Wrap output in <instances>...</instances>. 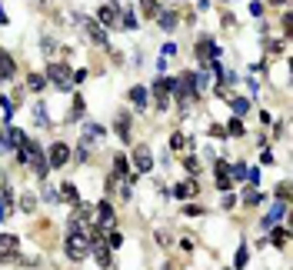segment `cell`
<instances>
[{
  "instance_id": "obj_1",
  "label": "cell",
  "mask_w": 293,
  "mask_h": 270,
  "mask_svg": "<svg viewBox=\"0 0 293 270\" xmlns=\"http://www.w3.org/2000/svg\"><path fill=\"white\" fill-rule=\"evenodd\" d=\"M17 160H20V164H30L37 177H47V174H50L47 157H44V150H40V147H37L33 140H24L20 147H17Z\"/></svg>"
},
{
  "instance_id": "obj_2",
  "label": "cell",
  "mask_w": 293,
  "mask_h": 270,
  "mask_svg": "<svg viewBox=\"0 0 293 270\" xmlns=\"http://www.w3.org/2000/svg\"><path fill=\"white\" fill-rule=\"evenodd\" d=\"M44 77H47L57 90H73V70H70L67 60H50V67H47Z\"/></svg>"
},
{
  "instance_id": "obj_3",
  "label": "cell",
  "mask_w": 293,
  "mask_h": 270,
  "mask_svg": "<svg viewBox=\"0 0 293 270\" xmlns=\"http://www.w3.org/2000/svg\"><path fill=\"white\" fill-rule=\"evenodd\" d=\"M90 254V240L83 230H70V237H67V257L70 260H83V257Z\"/></svg>"
},
{
  "instance_id": "obj_4",
  "label": "cell",
  "mask_w": 293,
  "mask_h": 270,
  "mask_svg": "<svg viewBox=\"0 0 293 270\" xmlns=\"http://www.w3.org/2000/svg\"><path fill=\"white\" fill-rule=\"evenodd\" d=\"M193 54H197L200 64H214L217 57H220V47H217V40H214V37H200V40H197V47H193Z\"/></svg>"
},
{
  "instance_id": "obj_5",
  "label": "cell",
  "mask_w": 293,
  "mask_h": 270,
  "mask_svg": "<svg viewBox=\"0 0 293 270\" xmlns=\"http://www.w3.org/2000/svg\"><path fill=\"white\" fill-rule=\"evenodd\" d=\"M117 20H120V4L117 0H107V4H103L100 10H97V24L103 27V30H107V27H117Z\"/></svg>"
},
{
  "instance_id": "obj_6",
  "label": "cell",
  "mask_w": 293,
  "mask_h": 270,
  "mask_svg": "<svg viewBox=\"0 0 293 270\" xmlns=\"http://www.w3.org/2000/svg\"><path fill=\"white\" fill-rule=\"evenodd\" d=\"M134 167H137V174H150L153 170V153H150V147L147 143H137L134 147Z\"/></svg>"
},
{
  "instance_id": "obj_7",
  "label": "cell",
  "mask_w": 293,
  "mask_h": 270,
  "mask_svg": "<svg viewBox=\"0 0 293 270\" xmlns=\"http://www.w3.org/2000/svg\"><path fill=\"white\" fill-rule=\"evenodd\" d=\"M80 27H83V33H87L90 44H100V47H107V30L97 24L94 17H80Z\"/></svg>"
},
{
  "instance_id": "obj_8",
  "label": "cell",
  "mask_w": 293,
  "mask_h": 270,
  "mask_svg": "<svg viewBox=\"0 0 293 270\" xmlns=\"http://www.w3.org/2000/svg\"><path fill=\"white\" fill-rule=\"evenodd\" d=\"M67 160H70V147H67L64 140H57L54 147H50V153H47V164L50 167H64Z\"/></svg>"
},
{
  "instance_id": "obj_9",
  "label": "cell",
  "mask_w": 293,
  "mask_h": 270,
  "mask_svg": "<svg viewBox=\"0 0 293 270\" xmlns=\"http://www.w3.org/2000/svg\"><path fill=\"white\" fill-rule=\"evenodd\" d=\"M214 180H217L220 190H230V187H233V177H230V164H227V160H217V164H214Z\"/></svg>"
},
{
  "instance_id": "obj_10",
  "label": "cell",
  "mask_w": 293,
  "mask_h": 270,
  "mask_svg": "<svg viewBox=\"0 0 293 270\" xmlns=\"http://www.w3.org/2000/svg\"><path fill=\"white\" fill-rule=\"evenodd\" d=\"M97 223H100L103 230H110L113 223H117V214H113L110 200H100V204H97Z\"/></svg>"
},
{
  "instance_id": "obj_11",
  "label": "cell",
  "mask_w": 293,
  "mask_h": 270,
  "mask_svg": "<svg viewBox=\"0 0 293 270\" xmlns=\"http://www.w3.org/2000/svg\"><path fill=\"white\" fill-rule=\"evenodd\" d=\"M14 257H17V237L0 234V260H14Z\"/></svg>"
},
{
  "instance_id": "obj_12",
  "label": "cell",
  "mask_w": 293,
  "mask_h": 270,
  "mask_svg": "<svg viewBox=\"0 0 293 270\" xmlns=\"http://www.w3.org/2000/svg\"><path fill=\"white\" fill-rule=\"evenodd\" d=\"M17 73V64H14V57L7 54V50H0V80H10Z\"/></svg>"
},
{
  "instance_id": "obj_13",
  "label": "cell",
  "mask_w": 293,
  "mask_h": 270,
  "mask_svg": "<svg viewBox=\"0 0 293 270\" xmlns=\"http://www.w3.org/2000/svg\"><path fill=\"white\" fill-rule=\"evenodd\" d=\"M10 210H14V194H10V187H4L0 190V220H7Z\"/></svg>"
},
{
  "instance_id": "obj_14",
  "label": "cell",
  "mask_w": 293,
  "mask_h": 270,
  "mask_svg": "<svg viewBox=\"0 0 293 270\" xmlns=\"http://www.w3.org/2000/svg\"><path fill=\"white\" fill-rule=\"evenodd\" d=\"M283 214H286V207H283V204H277V207H273V210H270V214L260 220V227H263V230H270V227H277V220H280Z\"/></svg>"
},
{
  "instance_id": "obj_15",
  "label": "cell",
  "mask_w": 293,
  "mask_h": 270,
  "mask_svg": "<svg viewBox=\"0 0 293 270\" xmlns=\"http://www.w3.org/2000/svg\"><path fill=\"white\" fill-rule=\"evenodd\" d=\"M174 197H180V200H193V197H197V183H193V180H183V183H177Z\"/></svg>"
},
{
  "instance_id": "obj_16",
  "label": "cell",
  "mask_w": 293,
  "mask_h": 270,
  "mask_svg": "<svg viewBox=\"0 0 293 270\" xmlns=\"http://www.w3.org/2000/svg\"><path fill=\"white\" fill-rule=\"evenodd\" d=\"M24 140H27V134L20 127H10L7 134H4V147H20Z\"/></svg>"
},
{
  "instance_id": "obj_17",
  "label": "cell",
  "mask_w": 293,
  "mask_h": 270,
  "mask_svg": "<svg viewBox=\"0 0 293 270\" xmlns=\"http://www.w3.org/2000/svg\"><path fill=\"white\" fill-rule=\"evenodd\" d=\"M117 134H120V140H130V113L127 110L117 113Z\"/></svg>"
},
{
  "instance_id": "obj_18",
  "label": "cell",
  "mask_w": 293,
  "mask_h": 270,
  "mask_svg": "<svg viewBox=\"0 0 293 270\" xmlns=\"http://www.w3.org/2000/svg\"><path fill=\"white\" fill-rule=\"evenodd\" d=\"M230 107H233V113H237L240 120L250 113V100H246V97H230Z\"/></svg>"
},
{
  "instance_id": "obj_19",
  "label": "cell",
  "mask_w": 293,
  "mask_h": 270,
  "mask_svg": "<svg viewBox=\"0 0 293 270\" xmlns=\"http://www.w3.org/2000/svg\"><path fill=\"white\" fill-rule=\"evenodd\" d=\"M270 240H273V247H286V244H290V230H283V227H270Z\"/></svg>"
},
{
  "instance_id": "obj_20",
  "label": "cell",
  "mask_w": 293,
  "mask_h": 270,
  "mask_svg": "<svg viewBox=\"0 0 293 270\" xmlns=\"http://www.w3.org/2000/svg\"><path fill=\"white\" fill-rule=\"evenodd\" d=\"M157 24L163 27L166 33H170V30L177 27V14H174V10H163V14H157Z\"/></svg>"
},
{
  "instance_id": "obj_21",
  "label": "cell",
  "mask_w": 293,
  "mask_h": 270,
  "mask_svg": "<svg viewBox=\"0 0 293 270\" xmlns=\"http://www.w3.org/2000/svg\"><path fill=\"white\" fill-rule=\"evenodd\" d=\"M83 113H87V100L77 94V97H73V107H70V117H67V120H80Z\"/></svg>"
},
{
  "instance_id": "obj_22",
  "label": "cell",
  "mask_w": 293,
  "mask_h": 270,
  "mask_svg": "<svg viewBox=\"0 0 293 270\" xmlns=\"http://www.w3.org/2000/svg\"><path fill=\"white\" fill-rule=\"evenodd\" d=\"M27 87H30L33 94H40V90H47V77H44V73H30V77H27Z\"/></svg>"
},
{
  "instance_id": "obj_23",
  "label": "cell",
  "mask_w": 293,
  "mask_h": 270,
  "mask_svg": "<svg viewBox=\"0 0 293 270\" xmlns=\"http://www.w3.org/2000/svg\"><path fill=\"white\" fill-rule=\"evenodd\" d=\"M127 174H130L127 157H123V153H117V157H113V177H127Z\"/></svg>"
},
{
  "instance_id": "obj_24",
  "label": "cell",
  "mask_w": 293,
  "mask_h": 270,
  "mask_svg": "<svg viewBox=\"0 0 293 270\" xmlns=\"http://www.w3.org/2000/svg\"><path fill=\"white\" fill-rule=\"evenodd\" d=\"M60 200H67V204H80L77 187H73V183H64V187H60Z\"/></svg>"
},
{
  "instance_id": "obj_25",
  "label": "cell",
  "mask_w": 293,
  "mask_h": 270,
  "mask_svg": "<svg viewBox=\"0 0 293 270\" xmlns=\"http://www.w3.org/2000/svg\"><path fill=\"white\" fill-rule=\"evenodd\" d=\"M130 100L137 103V110H143V107H147V87H134L130 90Z\"/></svg>"
},
{
  "instance_id": "obj_26",
  "label": "cell",
  "mask_w": 293,
  "mask_h": 270,
  "mask_svg": "<svg viewBox=\"0 0 293 270\" xmlns=\"http://www.w3.org/2000/svg\"><path fill=\"white\" fill-rule=\"evenodd\" d=\"M123 30H137V14H134V7H123Z\"/></svg>"
},
{
  "instance_id": "obj_27",
  "label": "cell",
  "mask_w": 293,
  "mask_h": 270,
  "mask_svg": "<svg viewBox=\"0 0 293 270\" xmlns=\"http://www.w3.org/2000/svg\"><path fill=\"white\" fill-rule=\"evenodd\" d=\"M140 10H143V17H157L160 4H157V0H140Z\"/></svg>"
},
{
  "instance_id": "obj_28",
  "label": "cell",
  "mask_w": 293,
  "mask_h": 270,
  "mask_svg": "<svg viewBox=\"0 0 293 270\" xmlns=\"http://www.w3.org/2000/svg\"><path fill=\"white\" fill-rule=\"evenodd\" d=\"M20 210H24V214H33V210H37V197H33V194H24V197H20Z\"/></svg>"
},
{
  "instance_id": "obj_29",
  "label": "cell",
  "mask_w": 293,
  "mask_h": 270,
  "mask_svg": "<svg viewBox=\"0 0 293 270\" xmlns=\"http://www.w3.org/2000/svg\"><path fill=\"white\" fill-rule=\"evenodd\" d=\"M243 120H240V117H233V120H230V127H227V137H243Z\"/></svg>"
},
{
  "instance_id": "obj_30",
  "label": "cell",
  "mask_w": 293,
  "mask_h": 270,
  "mask_svg": "<svg viewBox=\"0 0 293 270\" xmlns=\"http://www.w3.org/2000/svg\"><path fill=\"white\" fill-rule=\"evenodd\" d=\"M94 254H97V263H100L103 270H107V267L113 263V260H110V254H107V247H94Z\"/></svg>"
},
{
  "instance_id": "obj_31",
  "label": "cell",
  "mask_w": 293,
  "mask_h": 270,
  "mask_svg": "<svg viewBox=\"0 0 293 270\" xmlns=\"http://www.w3.org/2000/svg\"><path fill=\"white\" fill-rule=\"evenodd\" d=\"M246 260H250V250H246V247H240V250H237V257H233V267H237V270H243V267H246Z\"/></svg>"
},
{
  "instance_id": "obj_32",
  "label": "cell",
  "mask_w": 293,
  "mask_h": 270,
  "mask_svg": "<svg viewBox=\"0 0 293 270\" xmlns=\"http://www.w3.org/2000/svg\"><path fill=\"white\" fill-rule=\"evenodd\" d=\"M83 137H90V140H100V137H103V127H97V124H83Z\"/></svg>"
},
{
  "instance_id": "obj_33",
  "label": "cell",
  "mask_w": 293,
  "mask_h": 270,
  "mask_svg": "<svg viewBox=\"0 0 293 270\" xmlns=\"http://www.w3.org/2000/svg\"><path fill=\"white\" fill-rule=\"evenodd\" d=\"M170 147H174V150H187V147H190V140H187L183 134H174V137H170Z\"/></svg>"
},
{
  "instance_id": "obj_34",
  "label": "cell",
  "mask_w": 293,
  "mask_h": 270,
  "mask_svg": "<svg viewBox=\"0 0 293 270\" xmlns=\"http://www.w3.org/2000/svg\"><path fill=\"white\" fill-rule=\"evenodd\" d=\"M0 110H4V120H10L14 117V100H10V97H0Z\"/></svg>"
},
{
  "instance_id": "obj_35",
  "label": "cell",
  "mask_w": 293,
  "mask_h": 270,
  "mask_svg": "<svg viewBox=\"0 0 293 270\" xmlns=\"http://www.w3.org/2000/svg\"><path fill=\"white\" fill-rule=\"evenodd\" d=\"M260 200H263V194L257 190V187H250V190L243 194V204H260Z\"/></svg>"
},
{
  "instance_id": "obj_36",
  "label": "cell",
  "mask_w": 293,
  "mask_h": 270,
  "mask_svg": "<svg viewBox=\"0 0 293 270\" xmlns=\"http://www.w3.org/2000/svg\"><path fill=\"white\" fill-rule=\"evenodd\" d=\"M210 137H217V140H227V127H223V124H210Z\"/></svg>"
},
{
  "instance_id": "obj_37",
  "label": "cell",
  "mask_w": 293,
  "mask_h": 270,
  "mask_svg": "<svg viewBox=\"0 0 293 270\" xmlns=\"http://www.w3.org/2000/svg\"><path fill=\"white\" fill-rule=\"evenodd\" d=\"M33 117H37V124L44 127V124H47V107H44V103H37V107H33Z\"/></svg>"
},
{
  "instance_id": "obj_38",
  "label": "cell",
  "mask_w": 293,
  "mask_h": 270,
  "mask_svg": "<svg viewBox=\"0 0 293 270\" xmlns=\"http://www.w3.org/2000/svg\"><path fill=\"white\" fill-rule=\"evenodd\" d=\"M183 170H187V174H197V170H200L197 157H183Z\"/></svg>"
},
{
  "instance_id": "obj_39",
  "label": "cell",
  "mask_w": 293,
  "mask_h": 270,
  "mask_svg": "<svg viewBox=\"0 0 293 270\" xmlns=\"http://www.w3.org/2000/svg\"><path fill=\"white\" fill-rule=\"evenodd\" d=\"M103 244H107V247H120V244H123V237H120V234H117V230H113V234H110V237L103 240Z\"/></svg>"
},
{
  "instance_id": "obj_40",
  "label": "cell",
  "mask_w": 293,
  "mask_h": 270,
  "mask_svg": "<svg viewBox=\"0 0 293 270\" xmlns=\"http://www.w3.org/2000/svg\"><path fill=\"white\" fill-rule=\"evenodd\" d=\"M290 30H293V14L286 10V14H283V33H286V37H290Z\"/></svg>"
},
{
  "instance_id": "obj_41",
  "label": "cell",
  "mask_w": 293,
  "mask_h": 270,
  "mask_svg": "<svg viewBox=\"0 0 293 270\" xmlns=\"http://www.w3.org/2000/svg\"><path fill=\"white\" fill-rule=\"evenodd\" d=\"M277 197H280V204L290 197V183H280V187H277Z\"/></svg>"
},
{
  "instance_id": "obj_42",
  "label": "cell",
  "mask_w": 293,
  "mask_h": 270,
  "mask_svg": "<svg viewBox=\"0 0 293 270\" xmlns=\"http://www.w3.org/2000/svg\"><path fill=\"white\" fill-rule=\"evenodd\" d=\"M183 214H187V217H200V214H203V207H197V204H187V210H183Z\"/></svg>"
},
{
  "instance_id": "obj_43",
  "label": "cell",
  "mask_w": 293,
  "mask_h": 270,
  "mask_svg": "<svg viewBox=\"0 0 293 270\" xmlns=\"http://www.w3.org/2000/svg\"><path fill=\"white\" fill-rule=\"evenodd\" d=\"M246 180L257 183V180H260V170H257V167H246Z\"/></svg>"
},
{
  "instance_id": "obj_44",
  "label": "cell",
  "mask_w": 293,
  "mask_h": 270,
  "mask_svg": "<svg viewBox=\"0 0 293 270\" xmlns=\"http://www.w3.org/2000/svg\"><path fill=\"white\" fill-rule=\"evenodd\" d=\"M250 14H254V17H263V4H260V0H254V4H250Z\"/></svg>"
},
{
  "instance_id": "obj_45",
  "label": "cell",
  "mask_w": 293,
  "mask_h": 270,
  "mask_svg": "<svg viewBox=\"0 0 293 270\" xmlns=\"http://www.w3.org/2000/svg\"><path fill=\"white\" fill-rule=\"evenodd\" d=\"M177 54V47L174 44H163V50H160V57H174Z\"/></svg>"
},
{
  "instance_id": "obj_46",
  "label": "cell",
  "mask_w": 293,
  "mask_h": 270,
  "mask_svg": "<svg viewBox=\"0 0 293 270\" xmlns=\"http://www.w3.org/2000/svg\"><path fill=\"white\" fill-rule=\"evenodd\" d=\"M0 24H7V14H4V7H0Z\"/></svg>"
},
{
  "instance_id": "obj_47",
  "label": "cell",
  "mask_w": 293,
  "mask_h": 270,
  "mask_svg": "<svg viewBox=\"0 0 293 270\" xmlns=\"http://www.w3.org/2000/svg\"><path fill=\"white\" fill-rule=\"evenodd\" d=\"M270 4H273V7H283V4H286V0H270Z\"/></svg>"
},
{
  "instance_id": "obj_48",
  "label": "cell",
  "mask_w": 293,
  "mask_h": 270,
  "mask_svg": "<svg viewBox=\"0 0 293 270\" xmlns=\"http://www.w3.org/2000/svg\"><path fill=\"white\" fill-rule=\"evenodd\" d=\"M0 147H4V130H0Z\"/></svg>"
}]
</instances>
